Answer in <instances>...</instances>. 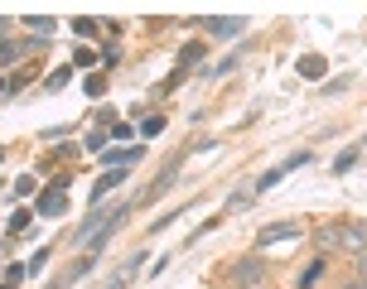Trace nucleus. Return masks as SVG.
Instances as JSON below:
<instances>
[{"label": "nucleus", "instance_id": "obj_23", "mask_svg": "<svg viewBox=\"0 0 367 289\" xmlns=\"http://www.w3.org/2000/svg\"><path fill=\"white\" fill-rule=\"evenodd\" d=\"M252 198H256V188H252V183H247V188H237V193L227 198V212H247V207H252Z\"/></svg>", "mask_w": 367, "mask_h": 289}, {"label": "nucleus", "instance_id": "obj_3", "mask_svg": "<svg viewBox=\"0 0 367 289\" xmlns=\"http://www.w3.org/2000/svg\"><path fill=\"white\" fill-rule=\"evenodd\" d=\"M184 164H189V154L179 150V154H174V159L164 164V174H159V178H155V183H150V188H145V193H140L135 203H145V207H150V203H159L164 193H174V183H179V174H184Z\"/></svg>", "mask_w": 367, "mask_h": 289}, {"label": "nucleus", "instance_id": "obj_34", "mask_svg": "<svg viewBox=\"0 0 367 289\" xmlns=\"http://www.w3.org/2000/svg\"><path fill=\"white\" fill-rule=\"evenodd\" d=\"M0 289H20V284H15V279H0Z\"/></svg>", "mask_w": 367, "mask_h": 289}, {"label": "nucleus", "instance_id": "obj_8", "mask_svg": "<svg viewBox=\"0 0 367 289\" xmlns=\"http://www.w3.org/2000/svg\"><path fill=\"white\" fill-rule=\"evenodd\" d=\"M92 265H97V255H87V251H82V255H78L73 265H63V270H58V279H49L44 289H73L82 275H92Z\"/></svg>", "mask_w": 367, "mask_h": 289}, {"label": "nucleus", "instance_id": "obj_7", "mask_svg": "<svg viewBox=\"0 0 367 289\" xmlns=\"http://www.w3.org/2000/svg\"><path fill=\"white\" fill-rule=\"evenodd\" d=\"M194 25H199V30H208L213 39H237V34L247 30V20H242V15H199Z\"/></svg>", "mask_w": 367, "mask_h": 289}, {"label": "nucleus", "instance_id": "obj_5", "mask_svg": "<svg viewBox=\"0 0 367 289\" xmlns=\"http://www.w3.org/2000/svg\"><path fill=\"white\" fill-rule=\"evenodd\" d=\"M300 236H304V227H300L295 217H280V222H266L252 241H256V251H261V246H280V241H300Z\"/></svg>", "mask_w": 367, "mask_h": 289}, {"label": "nucleus", "instance_id": "obj_14", "mask_svg": "<svg viewBox=\"0 0 367 289\" xmlns=\"http://www.w3.org/2000/svg\"><path fill=\"white\" fill-rule=\"evenodd\" d=\"M25 30H30V39H49V34H58V20H49V15H25Z\"/></svg>", "mask_w": 367, "mask_h": 289}, {"label": "nucleus", "instance_id": "obj_10", "mask_svg": "<svg viewBox=\"0 0 367 289\" xmlns=\"http://www.w3.org/2000/svg\"><path fill=\"white\" fill-rule=\"evenodd\" d=\"M135 159H145V145L135 140V145H116V150H102V164H111V169H131Z\"/></svg>", "mask_w": 367, "mask_h": 289}, {"label": "nucleus", "instance_id": "obj_28", "mask_svg": "<svg viewBox=\"0 0 367 289\" xmlns=\"http://www.w3.org/2000/svg\"><path fill=\"white\" fill-rule=\"evenodd\" d=\"M179 82H184V73H179V68H174V73H169V78H164V82H159V87H155V92H174V87H179Z\"/></svg>", "mask_w": 367, "mask_h": 289}, {"label": "nucleus", "instance_id": "obj_16", "mask_svg": "<svg viewBox=\"0 0 367 289\" xmlns=\"http://www.w3.org/2000/svg\"><path fill=\"white\" fill-rule=\"evenodd\" d=\"M164 126H169V121H164L159 111H150V116H140V126H135V130H140V145H145V140H155V135H164Z\"/></svg>", "mask_w": 367, "mask_h": 289}, {"label": "nucleus", "instance_id": "obj_31", "mask_svg": "<svg viewBox=\"0 0 367 289\" xmlns=\"http://www.w3.org/2000/svg\"><path fill=\"white\" fill-rule=\"evenodd\" d=\"M68 130H73V126H44V140H63Z\"/></svg>", "mask_w": 367, "mask_h": 289}, {"label": "nucleus", "instance_id": "obj_27", "mask_svg": "<svg viewBox=\"0 0 367 289\" xmlns=\"http://www.w3.org/2000/svg\"><path fill=\"white\" fill-rule=\"evenodd\" d=\"M73 34H82V39H92V34H97V20H87V15H82V20H73Z\"/></svg>", "mask_w": 367, "mask_h": 289}, {"label": "nucleus", "instance_id": "obj_11", "mask_svg": "<svg viewBox=\"0 0 367 289\" xmlns=\"http://www.w3.org/2000/svg\"><path fill=\"white\" fill-rule=\"evenodd\" d=\"M295 73L309 78V82H329V58H324V54H304V58L295 63Z\"/></svg>", "mask_w": 367, "mask_h": 289}, {"label": "nucleus", "instance_id": "obj_32", "mask_svg": "<svg viewBox=\"0 0 367 289\" xmlns=\"http://www.w3.org/2000/svg\"><path fill=\"white\" fill-rule=\"evenodd\" d=\"M357 279H367V246L357 251Z\"/></svg>", "mask_w": 367, "mask_h": 289}, {"label": "nucleus", "instance_id": "obj_22", "mask_svg": "<svg viewBox=\"0 0 367 289\" xmlns=\"http://www.w3.org/2000/svg\"><path fill=\"white\" fill-rule=\"evenodd\" d=\"M10 193H15V198H39V178H34V174H25V178H15V183H10Z\"/></svg>", "mask_w": 367, "mask_h": 289}, {"label": "nucleus", "instance_id": "obj_26", "mask_svg": "<svg viewBox=\"0 0 367 289\" xmlns=\"http://www.w3.org/2000/svg\"><path fill=\"white\" fill-rule=\"evenodd\" d=\"M107 140H111V135L97 126V130H87V135H82V150H107Z\"/></svg>", "mask_w": 367, "mask_h": 289}, {"label": "nucleus", "instance_id": "obj_29", "mask_svg": "<svg viewBox=\"0 0 367 289\" xmlns=\"http://www.w3.org/2000/svg\"><path fill=\"white\" fill-rule=\"evenodd\" d=\"M102 63H107V68H116V63H121V49H116V44H111V49H102Z\"/></svg>", "mask_w": 367, "mask_h": 289}, {"label": "nucleus", "instance_id": "obj_6", "mask_svg": "<svg viewBox=\"0 0 367 289\" xmlns=\"http://www.w3.org/2000/svg\"><path fill=\"white\" fill-rule=\"evenodd\" d=\"M131 207H135V203H121V212H116V217H111L107 227H97V231L87 236V246H82V251H87V255H102V251L111 246V236H116V231L126 227V217H131Z\"/></svg>", "mask_w": 367, "mask_h": 289}, {"label": "nucleus", "instance_id": "obj_18", "mask_svg": "<svg viewBox=\"0 0 367 289\" xmlns=\"http://www.w3.org/2000/svg\"><path fill=\"white\" fill-rule=\"evenodd\" d=\"M319 279H324V255H314V260H309V265L300 270V279H295V289H314Z\"/></svg>", "mask_w": 367, "mask_h": 289}, {"label": "nucleus", "instance_id": "obj_33", "mask_svg": "<svg viewBox=\"0 0 367 289\" xmlns=\"http://www.w3.org/2000/svg\"><path fill=\"white\" fill-rule=\"evenodd\" d=\"M338 289H367V279H357V275H353V279H343Z\"/></svg>", "mask_w": 367, "mask_h": 289}, {"label": "nucleus", "instance_id": "obj_30", "mask_svg": "<svg viewBox=\"0 0 367 289\" xmlns=\"http://www.w3.org/2000/svg\"><path fill=\"white\" fill-rule=\"evenodd\" d=\"M343 87H348V78H329V82H324L319 92H329V97H333V92H343Z\"/></svg>", "mask_w": 367, "mask_h": 289}, {"label": "nucleus", "instance_id": "obj_21", "mask_svg": "<svg viewBox=\"0 0 367 289\" xmlns=\"http://www.w3.org/2000/svg\"><path fill=\"white\" fill-rule=\"evenodd\" d=\"M107 135H111L116 145H135V135H140V130H135L131 121H111V130H107Z\"/></svg>", "mask_w": 367, "mask_h": 289}, {"label": "nucleus", "instance_id": "obj_15", "mask_svg": "<svg viewBox=\"0 0 367 289\" xmlns=\"http://www.w3.org/2000/svg\"><path fill=\"white\" fill-rule=\"evenodd\" d=\"M30 227H34V207H15V212L5 217V231H10V236H25Z\"/></svg>", "mask_w": 367, "mask_h": 289}, {"label": "nucleus", "instance_id": "obj_2", "mask_svg": "<svg viewBox=\"0 0 367 289\" xmlns=\"http://www.w3.org/2000/svg\"><path fill=\"white\" fill-rule=\"evenodd\" d=\"M227 279H232V289H266V265H261V255H237V260L227 265Z\"/></svg>", "mask_w": 367, "mask_h": 289}, {"label": "nucleus", "instance_id": "obj_9", "mask_svg": "<svg viewBox=\"0 0 367 289\" xmlns=\"http://www.w3.org/2000/svg\"><path fill=\"white\" fill-rule=\"evenodd\" d=\"M362 246H367V222H353V217L338 222V251H353L357 255Z\"/></svg>", "mask_w": 367, "mask_h": 289}, {"label": "nucleus", "instance_id": "obj_25", "mask_svg": "<svg viewBox=\"0 0 367 289\" xmlns=\"http://www.w3.org/2000/svg\"><path fill=\"white\" fill-rule=\"evenodd\" d=\"M82 92H87V97H107V78H102V73H87Z\"/></svg>", "mask_w": 367, "mask_h": 289}, {"label": "nucleus", "instance_id": "obj_1", "mask_svg": "<svg viewBox=\"0 0 367 289\" xmlns=\"http://www.w3.org/2000/svg\"><path fill=\"white\" fill-rule=\"evenodd\" d=\"M68 188H73V174H54L34 198V217H68Z\"/></svg>", "mask_w": 367, "mask_h": 289}, {"label": "nucleus", "instance_id": "obj_17", "mask_svg": "<svg viewBox=\"0 0 367 289\" xmlns=\"http://www.w3.org/2000/svg\"><path fill=\"white\" fill-rule=\"evenodd\" d=\"M314 246H319V255H329V251H338V222H324V227L314 231Z\"/></svg>", "mask_w": 367, "mask_h": 289}, {"label": "nucleus", "instance_id": "obj_13", "mask_svg": "<svg viewBox=\"0 0 367 289\" xmlns=\"http://www.w3.org/2000/svg\"><path fill=\"white\" fill-rule=\"evenodd\" d=\"M362 145H367V140H357V145H348L343 154H333V164H329V169H333L338 178H343V174H353V169H357V154H362Z\"/></svg>", "mask_w": 367, "mask_h": 289}, {"label": "nucleus", "instance_id": "obj_4", "mask_svg": "<svg viewBox=\"0 0 367 289\" xmlns=\"http://www.w3.org/2000/svg\"><path fill=\"white\" fill-rule=\"evenodd\" d=\"M309 159H314V150H295V154H290L285 164H276V169H266V174H256V178H252V188H256V193H266V188H276V183H280L285 174H295V169H304Z\"/></svg>", "mask_w": 367, "mask_h": 289}, {"label": "nucleus", "instance_id": "obj_35", "mask_svg": "<svg viewBox=\"0 0 367 289\" xmlns=\"http://www.w3.org/2000/svg\"><path fill=\"white\" fill-rule=\"evenodd\" d=\"M0 159H5V145H0Z\"/></svg>", "mask_w": 367, "mask_h": 289}, {"label": "nucleus", "instance_id": "obj_19", "mask_svg": "<svg viewBox=\"0 0 367 289\" xmlns=\"http://www.w3.org/2000/svg\"><path fill=\"white\" fill-rule=\"evenodd\" d=\"M63 87H73V63H63L44 78V92H63Z\"/></svg>", "mask_w": 367, "mask_h": 289}, {"label": "nucleus", "instance_id": "obj_20", "mask_svg": "<svg viewBox=\"0 0 367 289\" xmlns=\"http://www.w3.org/2000/svg\"><path fill=\"white\" fill-rule=\"evenodd\" d=\"M97 63H102V54H97V49H87V44H82V49H73V73H78V68H87V73H92Z\"/></svg>", "mask_w": 367, "mask_h": 289}, {"label": "nucleus", "instance_id": "obj_24", "mask_svg": "<svg viewBox=\"0 0 367 289\" xmlns=\"http://www.w3.org/2000/svg\"><path fill=\"white\" fill-rule=\"evenodd\" d=\"M49 255H54V246H39V251H34V255H30V265H25V275H30V279H34V275H39V270H44V265H49Z\"/></svg>", "mask_w": 367, "mask_h": 289}, {"label": "nucleus", "instance_id": "obj_12", "mask_svg": "<svg viewBox=\"0 0 367 289\" xmlns=\"http://www.w3.org/2000/svg\"><path fill=\"white\" fill-rule=\"evenodd\" d=\"M203 54H208V44H203V39H189V44L179 49V73H189V68H199V63H203Z\"/></svg>", "mask_w": 367, "mask_h": 289}]
</instances>
